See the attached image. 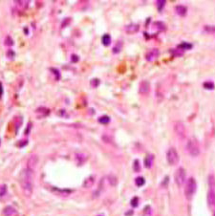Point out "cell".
I'll list each match as a JSON object with an SVG mask.
<instances>
[{
	"instance_id": "cell-4",
	"label": "cell",
	"mask_w": 215,
	"mask_h": 216,
	"mask_svg": "<svg viewBox=\"0 0 215 216\" xmlns=\"http://www.w3.org/2000/svg\"><path fill=\"white\" fill-rule=\"evenodd\" d=\"M187 179V172L186 169L183 167H179L177 170H176L175 174H174V180L175 183L178 187H183L184 185V182H186Z\"/></svg>"
},
{
	"instance_id": "cell-14",
	"label": "cell",
	"mask_w": 215,
	"mask_h": 216,
	"mask_svg": "<svg viewBox=\"0 0 215 216\" xmlns=\"http://www.w3.org/2000/svg\"><path fill=\"white\" fill-rule=\"evenodd\" d=\"M15 3L16 7L18 8L19 10L24 11V10H26V9L28 8L30 1H26V0H25V1H23V0H17V1H15Z\"/></svg>"
},
{
	"instance_id": "cell-19",
	"label": "cell",
	"mask_w": 215,
	"mask_h": 216,
	"mask_svg": "<svg viewBox=\"0 0 215 216\" xmlns=\"http://www.w3.org/2000/svg\"><path fill=\"white\" fill-rule=\"evenodd\" d=\"M101 42H102V44L104 46H109L111 44V36H109L108 34H104V36H102Z\"/></svg>"
},
{
	"instance_id": "cell-10",
	"label": "cell",
	"mask_w": 215,
	"mask_h": 216,
	"mask_svg": "<svg viewBox=\"0 0 215 216\" xmlns=\"http://www.w3.org/2000/svg\"><path fill=\"white\" fill-rule=\"evenodd\" d=\"M38 163V157L36 155H32L31 157L28 159V162H27V168L31 170H34V168H36V165Z\"/></svg>"
},
{
	"instance_id": "cell-34",
	"label": "cell",
	"mask_w": 215,
	"mask_h": 216,
	"mask_svg": "<svg viewBox=\"0 0 215 216\" xmlns=\"http://www.w3.org/2000/svg\"><path fill=\"white\" fill-rule=\"evenodd\" d=\"M120 49H122V43L119 42V43H118V45H116V46L114 47V48H113V53H115V54L120 53Z\"/></svg>"
},
{
	"instance_id": "cell-27",
	"label": "cell",
	"mask_w": 215,
	"mask_h": 216,
	"mask_svg": "<svg viewBox=\"0 0 215 216\" xmlns=\"http://www.w3.org/2000/svg\"><path fill=\"white\" fill-rule=\"evenodd\" d=\"M36 113H42L43 116H47L50 113V111H49V109H47L45 107H39L36 109Z\"/></svg>"
},
{
	"instance_id": "cell-41",
	"label": "cell",
	"mask_w": 215,
	"mask_h": 216,
	"mask_svg": "<svg viewBox=\"0 0 215 216\" xmlns=\"http://www.w3.org/2000/svg\"><path fill=\"white\" fill-rule=\"evenodd\" d=\"M214 216H215V213H214Z\"/></svg>"
},
{
	"instance_id": "cell-33",
	"label": "cell",
	"mask_w": 215,
	"mask_h": 216,
	"mask_svg": "<svg viewBox=\"0 0 215 216\" xmlns=\"http://www.w3.org/2000/svg\"><path fill=\"white\" fill-rule=\"evenodd\" d=\"M138 205H139V198H138V197H134L131 200V206L133 207V208H137Z\"/></svg>"
},
{
	"instance_id": "cell-38",
	"label": "cell",
	"mask_w": 215,
	"mask_h": 216,
	"mask_svg": "<svg viewBox=\"0 0 215 216\" xmlns=\"http://www.w3.org/2000/svg\"><path fill=\"white\" fill-rule=\"evenodd\" d=\"M98 83H100V80H98V79H94L91 80V85L93 86V87H97V86L98 85Z\"/></svg>"
},
{
	"instance_id": "cell-25",
	"label": "cell",
	"mask_w": 215,
	"mask_h": 216,
	"mask_svg": "<svg viewBox=\"0 0 215 216\" xmlns=\"http://www.w3.org/2000/svg\"><path fill=\"white\" fill-rule=\"evenodd\" d=\"M22 117H17L16 120H15V131L17 132L19 130V128L21 127V125H22Z\"/></svg>"
},
{
	"instance_id": "cell-36",
	"label": "cell",
	"mask_w": 215,
	"mask_h": 216,
	"mask_svg": "<svg viewBox=\"0 0 215 216\" xmlns=\"http://www.w3.org/2000/svg\"><path fill=\"white\" fill-rule=\"evenodd\" d=\"M155 24H156V25H159V26H157V28H158L159 30H162V31H165V25L163 24V22H156Z\"/></svg>"
},
{
	"instance_id": "cell-13",
	"label": "cell",
	"mask_w": 215,
	"mask_h": 216,
	"mask_svg": "<svg viewBox=\"0 0 215 216\" xmlns=\"http://www.w3.org/2000/svg\"><path fill=\"white\" fill-rule=\"evenodd\" d=\"M175 11H176V14L179 15L180 16H184L187 12V8L183 5H178L175 7Z\"/></svg>"
},
{
	"instance_id": "cell-42",
	"label": "cell",
	"mask_w": 215,
	"mask_h": 216,
	"mask_svg": "<svg viewBox=\"0 0 215 216\" xmlns=\"http://www.w3.org/2000/svg\"><path fill=\"white\" fill-rule=\"evenodd\" d=\"M0 142H1V141H0Z\"/></svg>"
},
{
	"instance_id": "cell-9",
	"label": "cell",
	"mask_w": 215,
	"mask_h": 216,
	"mask_svg": "<svg viewBox=\"0 0 215 216\" xmlns=\"http://www.w3.org/2000/svg\"><path fill=\"white\" fill-rule=\"evenodd\" d=\"M208 204L211 209H215V189H209L208 192Z\"/></svg>"
},
{
	"instance_id": "cell-30",
	"label": "cell",
	"mask_w": 215,
	"mask_h": 216,
	"mask_svg": "<svg viewBox=\"0 0 215 216\" xmlns=\"http://www.w3.org/2000/svg\"><path fill=\"white\" fill-rule=\"evenodd\" d=\"M51 71H52V73H53V74L55 76V80H59V79H60V73H59V71L58 70V69H55V68H51Z\"/></svg>"
},
{
	"instance_id": "cell-16",
	"label": "cell",
	"mask_w": 215,
	"mask_h": 216,
	"mask_svg": "<svg viewBox=\"0 0 215 216\" xmlns=\"http://www.w3.org/2000/svg\"><path fill=\"white\" fill-rule=\"evenodd\" d=\"M54 191L55 193H58L59 194V195H63V196H67L69 195V194H71L73 191L71 190V189H66V188H64V189H60V188H54Z\"/></svg>"
},
{
	"instance_id": "cell-6",
	"label": "cell",
	"mask_w": 215,
	"mask_h": 216,
	"mask_svg": "<svg viewBox=\"0 0 215 216\" xmlns=\"http://www.w3.org/2000/svg\"><path fill=\"white\" fill-rule=\"evenodd\" d=\"M174 130L177 134V136L181 139H184V137H186V134H187V129H186V126H184V124L181 122H178L177 123L175 124L174 126Z\"/></svg>"
},
{
	"instance_id": "cell-22",
	"label": "cell",
	"mask_w": 215,
	"mask_h": 216,
	"mask_svg": "<svg viewBox=\"0 0 215 216\" xmlns=\"http://www.w3.org/2000/svg\"><path fill=\"white\" fill-rule=\"evenodd\" d=\"M107 180H108L110 185H112V187H114V185H116L118 183L117 177L114 176V175H109L108 177H107Z\"/></svg>"
},
{
	"instance_id": "cell-1",
	"label": "cell",
	"mask_w": 215,
	"mask_h": 216,
	"mask_svg": "<svg viewBox=\"0 0 215 216\" xmlns=\"http://www.w3.org/2000/svg\"><path fill=\"white\" fill-rule=\"evenodd\" d=\"M19 183L23 193L30 197L34 191V171L29 168H24L19 175Z\"/></svg>"
},
{
	"instance_id": "cell-23",
	"label": "cell",
	"mask_w": 215,
	"mask_h": 216,
	"mask_svg": "<svg viewBox=\"0 0 215 216\" xmlns=\"http://www.w3.org/2000/svg\"><path fill=\"white\" fill-rule=\"evenodd\" d=\"M98 123H101V124H107L110 123V117L108 116H102V117H100L98 118Z\"/></svg>"
},
{
	"instance_id": "cell-24",
	"label": "cell",
	"mask_w": 215,
	"mask_h": 216,
	"mask_svg": "<svg viewBox=\"0 0 215 216\" xmlns=\"http://www.w3.org/2000/svg\"><path fill=\"white\" fill-rule=\"evenodd\" d=\"M143 216H152V209L150 206L144 207L143 211Z\"/></svg>"
},
{
	"instance_id": "cell-2",
	"label": "cell",
	"mask_w": 215,
	"mask_h": 216,
	"mask_svg": "<svg viewBox=\"0 0 215 216\" xmlns=\"http://www.w3.org/2000/svg\"><path fill=\"white\" fill-rule=\"evenodd\" d=\"M196 190L197 183L193 177H190V178L187 179V181L186 182V187H184V196H186L188 201H190L193 198L194 194L196 193Z\"/></svg>"
},
{
	"instance_id": "cell-3",
	"label": "cell",
	"mask_w": 215,
	"mask_h": 216,
	"mask_svg": "<svg viewBox=\"0 0 215 216\" xmlns=\"http://www.w3.org/2000/svg\"><path fill=\"white\" fill-rule=\"evenodd\" d=\"M187 151L192 157H197L200 154V146L195 139H189L187 142Z\"/></svg>"
},
{
	"instance_id": "cell-5",
	"label": "cell",
	"mask_w": 215,
	"mask_h": 216,
	"mask_svg": "<svg viewBox=\"0 0 215 216\" xmlns=\"http://www.w3.org/2000/svg\"><path fill=\"white\" fill-rule=\"evenodd\" d=\"M166 161L170 166H175L179 163V154L175 148L171 147L166 152Z\"/></svg>"
},
{
	"instance_id": "cell-11",
	"label": "cell",
	"mask_w": 215,
	"mask_h": 216,
	"mask_svg": "<svg viewBox=\"0 0 215 216\" xmlns=\"http://www.w3.org/2000/svg\"><path fill=\"white\" fill-rule=\"evenodd\" d=\"M95 181H96V177H95L94 175L89 176V177H87V178L84 180L82 187L85 188H91V187H93V185L95 184Z\"/></svg>"
},
{
	"instance_id": "cell-7",
	"label": "cell",
	"mask_w": 215,
	"mask_h": 216,
	"mask_svg": "<svg viewBox=\"0 0 215 216\" xmlns=\"http://www.w3.org/2000/svg\"><path fill=\"white\" fill-rule=\"evenodd\" d=\"M159 55H160V51H159L157 48L151 49L149 52H147L145 55V59L147 61H154L159 58Z\"/></svg>"
},
{
	"instance_id": "cell-12",
	"label": "cell",
	"mask_w": 215,
	"mask_h": 216,
	"mask_svg": "<svg viewBox=\"0 0 215 216\" xmlns=\"http://www.w3.org/2000/svg\"><path fill=\"white\" fill-rule=\"evenodd\" d=\"M103 189H104V178H102V179L101 180L100 184H98V188H97L96 190H95V192H94V197H95V198H97V197L100 196L101 194L102 193Z\"/></svg>"
},
{
	"instance_id": "cell-31",
	"label": "cell",
	"mask_w": 215,
	"mask_h": 216,
	"mask_svg": "<svg viewBox=\"0 0 215 216\" xmlns=\"http://www.w3.org/2000/svg\"><path fill=\"white\" fill-rule=\"evenodd\" d=\"M165 5V0H159V1H157V7H158V10H159V12H162V10H163V6Z\"/></svg>"
},
{
	"instance_id": "cell-32",
	"label": "cell",
	"mask_w": 215,
	"mask_h": 216,
	"mask_svg": "<svg viewBox=\"0 0 215 216\" xmlns=\"http://www.w3.org/2000/svg\"><path fill=\"white\" fill-rule=\"evenodd\" d=\"M7 193V187L6 185H3L0 187V197H3Z\"/></svg>"
},
{
	"instance_id": "cell-28",
	"label": "cell",
	"mask_w": 215,
	"mask_h": 216,
	"mask_svg": "<svg viewBox=\"0 0 215 216\" xmlns=\"http://www.w3.org/2000/svg\"><path fill=\"white\" fill-rule=\"evenodd\" d=\"M133 168H134L135 172H139L141 170V165H140L139 160H135L134 161V163H133Z\"/></svg>"
},
{
	"instance_id": "cell-20",
	"label": "cell",
	"mask_w": 215,
	"mask_h": 216,
	"mask_svg": "<svg viewBox=\"0 0 215 216\" xmlns=\"http://www.w3.org/2000/svg\"><path fill=\"white\" fill-rule=\"evenodd\" d=\"M208 182L209 189H215V177H214L213 175L210 174V175L208 176Z\"/></svg>"
},
{
	"instance_id": "cell-29",
	"label": "cell",
	"mask_w": 215,
	"mask_h": 216,
	"mask_svg": "<svg viewBox=\"0 0 215 216\" xmlns=\"http://www.w3.org/2000/svg\"><path fill=\"white\" fill-rule=\"evenodd\" d=\"M14 44H15V42H14V40H12V38L10 36H6V38H5V45L11 47V46H12Z\"/></svg>"
},
{
	"instance_id": "cell-40",
	"label": "cell",
	"mask_w": 215,
	"mask_h": 216,
	"mask_svg": "<svg viewBox=\"0 0 215 216\" xmlns=\"http://www.w3.org/2000/svg\"><path fill=\"white\" fill-rule=\"evenodd\" d=\"M3 92H4V90H3V84H2L1 81H0V99H1L2 96H3Z\"/></svg>"
},
{
	"instance_id": "cell-26",
	"label": "cell",
	"mask_w": 215,
	"mask_h": 216,
	"mask_svg": "<svg viewBox=\"0 0 215 216\" xmlns=\"http://www.w3.org/2000/svg\"><path fill=\"white\" fill-rule=\"evenodd\" d=\"M135 183L138 187H143V185L145 184V180L144 177H137L135 180Z\"/></svg>"
},
{
	"instance_id": "cell-37",
	"label": "cell",
	"mask_w": 215,
	"mask_h": 216,
	"mask_svg": "<svg viewBox=\"0 0 215 216\" xmlns=\"http://www.w3.org/2000/svg\"><path fill=\"white\" fill-rule=\"evenodd\" d=\"M15 55V52L12 51V50H9L8 52H7V57L8 58H14V57Z\"/></svg>"
},
{
	"instance_id": "cell-39",
	"label": "cell",
	"mask_w": 215,
	"mask_h": 216,
	"mask_svg": "<svg viewBox=\"0 0 215 216\" xmlns=\"http://www.w3.org/2000/svg\"><path fill=\"white\" fill-rule=\"evenodd\" d=\"M71 58H72V61L73 62H77L79 61V57H77V55H72V57H71Z\"/></svg>"
},
{
	"instance_id": "cell-17",
	"label": "cell",
	"mask_w": 215,
	"mask_h": 216,
	"mask_svg": "<svg viewBox=\"0 0 215 216\" xmlns=\"http://www.w3.org/2000/svg\"><path fill=\"white\" fill-rule=\"evenodd\" d=\"M15 213V209L12 208V207H11V206H8V207H6V208L3 209V214L5 216H12V215H14Z\"/></svg>"
},
{
	"instance_id": "cell-18",
	"label": "cell",
	"mask_w": 215,
	"mask_h": 216,
	"mask_svg": "<svg viewBox=\"0 0 215 216\" xmlns=\"http://www.w3.org/2000/svg\"><path fill=\"white\" fill-rule=\"evenodd\" d=\"M152 163H153V156L152 155H148V156H146V158L144 159V166L146 168H150L152 166Z\"/></svg>"
},
{
	"instance_id": "cell-8",
	"label": "cell",
	"mask_w": 215,
	"mask_h": 216,
	"mask_svg": "<svg viewBox=\"0 0 215 216\" xmlns=\"http://www.w3.org/2000/svg\"><path fill=\"white\" fill-rule=\"evenodd\" d=\"M150 91V83L148 80H141L139 85V93L141 95H146Z\"/></svg>"
},
{
	"instance_id": "cell-15",
	"label": "cell",
	"mask_w": 215,
	"mask_h": 216,
	"mask_svg": "<svg viewBox=\"0 0 215 216\" xmlns=\"http://www.w3.org/2000/svg\"><path fill=\"white\" fill-rule=\"evenodd\" d=\"M139 29H140V26L138 24H130V25H127L125 27V31L128 34H133V33H136L139 31Z\"/></svg>"
},
{
	"instance_id": "cell-21",
	"label": "cell",
	"mask_w": 215,
	"mask_h": 216,
	"mask_svg": "<svg viewBox=\"0 0 215 216\" xmlns=\"http://www.w3.org/2000/svg\"><path fill=\"white\" fill-rule=\"evenodd\" d=\"M192 48V45L189 44V43H187V42H184V43H181V44L178 46V49H180L181 51H184V50H189Z\"/></svg>"
},
{
	"instance_id": "cell-35",
	"label": "cell",
	"mask_w": 215,
	"mask_h": 216,
	"mask_svg": "<svg viewBox=\"0 0 215 216\" xmlns=\"http://www.w3.org/2000/svg\"><path fill=\"white\" fill-rule=\"evenodd\" d=\"M204 87L206 89H209V90H212L214 88V84L212 82H205L204 83Z\"/></svg>"
}]
</instances>
